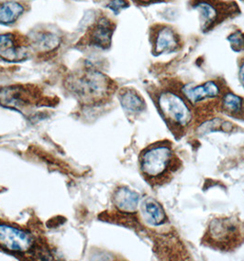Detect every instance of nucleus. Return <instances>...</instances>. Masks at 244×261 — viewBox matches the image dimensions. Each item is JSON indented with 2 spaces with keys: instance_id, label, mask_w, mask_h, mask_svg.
<instances>
[{
  "instance_id": "obj_1",
  "label": "nucleus",
  "mask_w": 244,
  "mask_h": 261,
  "mask_svg": "<svg viewBox=\"0 0 244 261\" xmlns=\"http://www.w3.org/2000/svg\"><path fill=\"white\" fill-rule=\"evenodd\" d=\"M141 175L153 188L167 185L183 168L181 159L167 140L145 148L139 158Z\"/></svg>"
},
{
  "instance_id": "obj_2",
  "label": "nucleus",
  "mask_w": 244,
  "mask_h": 261,
  "mask_svg": "<svg viewBox=\"0 0 244 261\" xmlns=\"http://www.w3.org/2000/svg\"><path fill=\"white\" fill-rule=\"evenodd\" d=\"M64 86L81 104L86 106L104 104L117 90L113 80L91 67L82 68L70 73Z\"/></svg>"
},
{
  "instance_id": "obj_3",
  "label": "nucleus",
  "mask_w": 244,
  "mask_h": 261,
  "mask_svg": "<svg viewBox=\"0 0 244 261\" xmlns=\"http://www.w3.org/2000/svg\"><path fill=\"white\" fill-rule=\"evenodd\" d=\"M200 244L219 252H234L244 244L243 220L236 215L213 217Z\"/></svg>"
},
{
  "instance_id": "obj_4",
  "label": "nucleus",
  "mask_w": 244,
  "mask_h": 261,
  "mask_svg": "<svg viewBox=\"0 0 244 261\" xmlns=\"http://www.w3.org/2000/svg\"><path fill=\"white\" fill-rule=\"evenodd\" d=\"M157 107L173 134L177 138L184 135L193 121V112L185 100L167 91L159 95Z\"/></svg>"
},
{
  "instance_id": "obj_5",
  "label": "nucleus",
  "mask_w": 244,
  "mask_h": 261,
  "mask_svg": "<svg viewBox=\"0 0 244 261\" xmlns=\"http://www.w3.org/2000/svg\"><path fill=\"white\" fill-rule=\"evenodd\" d=\"M57 104L44 95L41 88L32 85H16L0 88V105L19 112L27 111L33 107H53Z\"/></svg>"
},
{
  "instance_id": "obj_6",
  "label": "nucleus",
  "mask_w": 244,
  "mask_h": 261,
  "mask_svg": "<svg viewBox=\"0 0 244 261\" xmlns=\"http://www.w3.org/2000/svg\"><path fill=\"white\" fill-rule=\"evenodd\" d=\"M116 24L109 17L101 15L91 24L77 43L78 48H97L108 50L111 45Z\"/></svg>"
},
{
  "instance_id": "obj_7",
  "label": "nucleus",
  "mask_w": 244,
  "mask_h": 261,
  "mask_svg": "<svg viewBox=\"0 0 244 261\" xmlns=\"http://www.w3.org/2000/svg\"><path fill=\"white\" fill-rule=\"evenodd\" d=\"M34 240L25 230L0 222V249L15 255L32 250Z\"/></svg>"
},
{
  "instance_id": "obj_8",
  "label": "nucleus",
  "mask_w": 244,
  "mask_h": 261,
  "mask_svg": "<svg viewBox=\"0 0 244 261\" xmlns=\"http://www.w3.org/2000/svg\"><path fill=\"white\" fill-rule=\"evenodd\" d=\"M31 51L29 37L17 32L0 34V61L17 63L28 58Z\"/></svg>"
},
{
  "instance_id": "obj_9",
  "label": "nucleus",
  "mask_w": 244,
  "mask_h": 261,
  "mask_svg": "<svg viewBox=\"0 0 244 261\" xmlns=\"http://www.w3.org/2000/svg\"><path fill=\"white\" fill-rule=\"evenodd\" d=\"M31 50L39 54L54 53L61 45V37L49 30H36L29 36Z\"/></svg>"
},
{
  "instance_id": "obj_10",
  "label": "nucleus",
  "mask_w": 244,
  "mask_h": 261,
  "mask_svg": "<svg viewBox=\"0 0 244 261\" xmlns=\"http://www.w3.org/2000/svg\"><path fill=\"white\" fill-rule=\"evenodd\" d=\"M183 94L192 105H197L205 100L215 99L221 94V88L217 83L208 81L201 86H185Z\"/></svg>"
},
{
  "instance_id": "obj_11",
  "label": "nucleus",
  "mask_w": 244,
  "mask_h": 261,
  "mask_svg": "<svg viewBox=\"0 0 244 261\" xmlns=\"http://www.w3.org/2000/svg\"><path fill=\"white\" fill-rule=\"evenodd\" d=\"M141 217L146 224L152 226H160L167 222L166 213L162 204L152 197L145 198L140 204Z\"/></svg>"
},
{
  "instance_id": "obj_12",
  "label": "nucleus",
  "mask_w": 244,
  "mask_h": 261,
  "mask_svg": "<svg viewBox=\"0 0 244 261\" xmlns=\"http://www.w3.org/2000/svg\"><path fill=\"white\" fill-rule=\"evenodd\" d=\"M140 194L128 187H119L112 197L114 205L122 214H134L140 203Z\"/></svg>"
},
{
  "instance_id": "obj_13",
  "label": "nucleus",
  "mask_w": 244,
  "mask_h": 261,
  "mask_svg": "<svg viewBox=\"0 0 244 261\" xmlns=\"http://www.w3.org/2000/svg\"><path fill=\"white\" fill-rule=\"evenodd\" d=\"M118 99L124 110L131 114H140L146 108L144 99L133 88H123L119 91Z\"/></svg>"
},
{
  "instance_id": "obj_14",
  "label": "nucleus",
  "mask_w": 244,
  "mask_h": 261,
  "mask_svg": "<svg viewBox=\"0 0 244 261\" xmlns=\"http://www.w3.org/2000/svg\"><path fill=\"white\" fill-rule=\"evenodd\" d=\"M177 48L178 37L170 28H162L156 32L154 41V53L156 55L174 51Z\"/></svg>"
},
{
  "instance_id": "obj_15",
  "label": "nucleus",
  "mask_w": 244,
  "mask_h": 261,
  "mask_svg": "<svg viewBox=\"0 0 244 261\" xmlns=\"http://www.w3.org/2000/svg\"><path fill=\"white\" fill-rule=\"evenodd\" d=\"M25 6L18 1H5L0 3V24L11 25L20 18Z\"/></svg>"
},
{
  "instance_id": "obj_16",
  "label": "nucleus",
  "mask_w": 244,
  "mask_h": 261,
  "mask_svg": "<svg viewBox=\"0 0 244 261\" xmlns=\"http://www.w3.org/2000/svg\"><path fill=\"white\" fill-rule=\"evenodd\" d=\"M194 8L199 10L201 18L205 23V30H208L214 25L218 18L217 8L209 0H199L194 4Z\"/></svg>"
},
{
  "instance_id": "obj_17",
  "label": "nucleus",
  "mask_w": 244,
  "mask_h": 261,
  "mask_svg": "<svg viewBox=\"0 0 244 261\" xmlns=\"http://www.w3.org/2000/svg\"><path fill=\"white\" fill-rule=\"evenodd\" d=\"M243 99L239 95L228 92L222 97V108L223 112L230 116H237L241 112Z\"/></svg>"
},
{
  "instance_id": "obj_18",
  "label": "nucleus",
  "mask_w": 244,
  "mask_h": 261,
  "mask_svg": "<svg viewBox=\"0 0 244 261\" xmlns=\"http://www.w3.org/2000/svg\"><path fill=\"white\" fill-rule=\"evenodd\" d=\"M228 40L231 43V48L236 51L244 50V34L240 32H236L229 36Z\"/></svg>"
},
{
  "instance_id": "obj_19",
  "label": "nucleus",
  "mask_w": 244,
  "mask_h": 261,
  "mask_svg": "<svg viewBox=\"0 0 244 261\" xmlns=\"http://www.w3.org/2000/svg\"><path fill=\"white\" fill-rule=\"evenodd\" d=\"M129 6L130 3L128 0H109L106 7L112 10L114 13L118 14L123 9H127Z\"/></svg>"
},
{
  "instance_id": "obj_20",
  "label": "nucleus",
  "mask_w": 244,
  "mask_h": 261,
  "mask_svg": "<svg viewBox=\"0 0 244 261\" xmlns=\"http://www.w3.org/2000/svg\"><path fill=\"white\" fill-rule=\"evenodd\" d=\"M239 78H240L241 86H243L244 88V60L243 62L240 64V70H239Z\"/></svg>"
},
{
  "instance_id": "obj_21",
  "label": "nucleus",
  "mask_w": 244,
  "mask_h": 261,
  "mask_svg": "<svg viewBox=\"0 0 244 261\" xmlns=\"http://www.w3.org/2000/svg\"><path fill=\"white\" fill-rule=\"evenodd\" d=\"M137 1H140L141 3H151V2H154L156 0H137Z\"/></svg>"
}]
</instances>
